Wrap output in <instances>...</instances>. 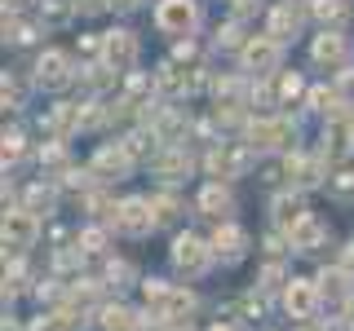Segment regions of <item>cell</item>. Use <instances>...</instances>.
Instances as JSON below:
<instances>
[{
	"mask_svg": "<svg viewBox=\"0 0 354 331\" xmlns=\"http://www.w3.org/2000/svg\"><path fill=\"white\" fill-rule=\"evenodd\" d=\"M257 163H261V154L243 137H226V141H217V146H208L199 154V168L213 177V181H239V177H248Z\"/></svg>",
	"mask_w": 354,
	"mask_h": 331,
	"instance_id": "obj_1",
	"label": "cell"
},
{
	"mask_svg": "<svg viewBox=\"0 0 354 331\" xmlns=\"http://www.w3.org/2000/svg\"><path fill=\"white\" fill-rule=\"evenodd\" d=\"M243 141L257 154H288V150H297V119L288 115V110L252 115L248 128H243Z\"/></svg>",
	"mask_w": 354,
	"mask_h": 331,
	"instance_id": "obj_2",
	"label": "cell"
},
{
	"mask_svg": "<svg viewBox=\"0 0 354 331\" xmlns=\"http://www.w3.org/2000/svg\"><path fill=\"white\" fill-rule=\"evenodd\" d=\"M217 252H213V239L195 234V230H177L173 243H169V265L177 274H186V279H204L208 270H213Z\"/></svg>",
	"mask_w": 354,
	"mask_h": 331,
	"instance_id": "obj_3",
	"label": "cell"
},
{
	"mask_svg": "<svg viewBox=\"0 0 354 331\" xmlns=\"http://www.w3.org/2000/svg\"><path fill=\"white\" fill-rule=\"evenodd\" d=\"M310 62L328 75L346 71V66H354V40L341 27H319V36L310 40Z\"/></svg>",
	"mask_w": 354,
	"mask_h": 331,
	"instance_id": "obj_4",
	"label": "cell"
},
{
	"mask_svg": "<svg viewBox=\"0 0 354 331\" xmlns=\"http://www.w3.org/2000/svg\"><path fill=\"white\" fill-rule=\"evenodd\" d=\"M199 18H204V14H199V0H155V9H151L155 31H160V36H169V40L195 36Z\"/></svg>",
	"mask_w": 354,
	"mask_h": 331,
	"instance_id": "obj_5",
	"label": "cell"
},
{
	"mask_svg": "<svg viewBox=\"0 0 354 331\" xmlns=\"http://www.w3.org/2000/svg\"><path fill=\"white\" fill-rule=\"evenodd\" d=\"M283 168H288V185L292 190H315V185L332 181V163L324 159V150H288L283 154Z\"/></svg>",
	"mask_w": 354,
	"mask_h": 331,
	"instance_id": "obj_6",
	"label": "cell"
},
{
	"mask_svg": "<svg viewBox=\"0 0 354 331\" xmlns=\"http://www.w3.org/2000/svg\"><path fill=\"white\" fill-rule=\"evenodd\" d=\"M71 80H80V66L66 49H44L36 62H31V84L44 88V93H58Z\"/></svg>",
	"mask_w": 354,
	"mask_h": 331,
	"instance_id": "obj_7",
	"label": "cell"
},
{
	"mask_svg": "<svg viewBox=\"0 0 354 331\" xmlns=\"http://www.w3.org/2000/svg\"><path fill=\"white\" fill-rule=\"evenodd\" d=\"M235 62H239L243 75H252V80H266V75L283 71V44L261 31V36H252L248 44H243V53H239Z\"/></svg>",
	"mask_w": 354,
	"mask_h": 331,
	"instance_id": "obj_8",
	"label": "cell"
},
{
	"mask_svg": "<svg viewBox=\"0 0 354 331\" xmlns=\"http://www.w3.org/2000/svg\"><path fill=\"white\" fill-rule=\"evenodd\" d=\"M111 230H115V234H124V239H147L151 230H160L151 194H129V199H120V212H115V221H111Z\"/></svg>",
	"mask_w": 354,
	"mask_h": 331,
	"instance_id": "obj_9",
	"label": "cell"
},
{
	"mask_svg": "<svg viewBox=\"0 0 354 331\" xmlns=\"http://www.w3.org/2000/svg\"><path fill=\"white\" fill-rule=\"evenodd\" d=\"M310 22V0H279V5H270L266 9V36H274L279 44L288 40H297L301 36V27Z\"/></svg>",
	"mask_w": 354,
	"mask_h": 331,
	"instance_id": "obj_10",
	"label": "cell"
},
{
	"mask_svg": "<svg viewBox=\"0 0 354 331\" xmlns=\"http://www.w3.org/2000/svg\"><path fill=\"white\" fill-rule=\"evenodd\" d=\"M315 283H319V301H324V309H332V314H346L354 305V274L341 261H332L328 270H319Z\"/></svg>",
	"mask_w": 354,
	"mask_h": 331,
	"instance_id": "obj_11",
	"label": "cell"
},
{
	"mask_svg": "<svg viewBox=\"0 0 354 331\" xmlns=\"http://www.w3.org/2000/svg\"><path fill=\"white\" fill-rule=\"evenodd\" d=\"M138 168L133 163V154L124 150V141H102V146L93 150V159H88V172L97 177V185H115V181H124V177Z\"/></svg>",
	"mask_w": 354,
	"mask_h": 331,
	"instance_id": "obj_12",
	"label": "cell"
},
{
	"mask_svg": "<svg viewBox=\"0 0 354 331\" xmlns=\"http://www.w3.org/2000/svg\"><path fill=\"white\" fill-rule=\"evenodd\" d=\"M138 58H142V40L129 27L102 31V62H111L120 75H129V71H138Z\"/></svg>",
	"mask_w": 354,
	"mask_h": 331,
	"instance_id": "obj_13",
	"label": "cell"
},
{
	"mask_svg": "<svg viewBox=\"0 0 354 331\" xmlns=\"http://www.w3.org/2000/svg\"><path fill=\"white\" fill-rule=\"evenodd\" d=\"M319 141H324V159L337 168V163H346L350 154H354V124H350V115L341 110V115H328L324 119V132H319Z\"/></svg>",
	"mask_w": 354,
	"mask_h": 331,
	"instance_id": "obj_14",
	"label": "cell"
},
{
	"mask_svg": "<svg viewBox=\"0 0 354 331\" xmlns=\"http://www.w3.org/2000/svg\"><path fill=\"white\" fill-rule=\"evenodd\" d=\"M40 243V217L27 208H5V252H31Z\"/></svg>",
	"mask_w": 354,
	"mask_h": 331,
	"instance_id": "obj_15",
	"label": "cell"
},
{
	"mask_svg": "<svg viewBox=\"0 0 354 331\" xmlns=\"http://www.w3.org/2000/svg\"><path fill=\"white\" fill-rule=\"evenodd\" d=\"M195 212L208 221H235V194H230V181H213L208 177L195 194Z\"/></svg>",
	"mask_w": 354,
	"mask_h": 331,
	"instance_id": "obj_16",
	"label": "cell"
},
{
	"mask_svg": "<svg viewBox=\"0 0 354 331\" xmlns=\"http://www.w3.org/2000/svg\"><path fill=\"white\" fill-rule=\"evenodd\" d=\"M208 239H213V252H217V261H221V265L243 261V257H248V248H252L248 230H243L239 221H217V230H213Z\"/></svg>",
	"mask_w": 354,
	"mask_h": 331,
	"instance_id": "obj_17",
	"label": "cell"
},
{
	"mask_svg": "<svg viewBox=\"0 0 354 331\" xmlns=\"http://www.w3.org/2000/svg\"><path fill=\"white\" fill-rule=\"evenodd\" d=\"M195 168H199V159L186 146H164L160 154H155V163H151V172L160 177L164 185H177L182 177H191Z\"/></svg>",
	"mask_w": 354,
	"mask_h": 331,
	"instance_id": "obj_18",
	"label": "cell"
},
{
	"mask_svg": "<svg viewBox=\"0 0 354 331\" xmlns=\"http://www.w3.org/2000/svg\"><path fill=\"white\" fill-rule=\"evenodd\" d=\"M319 305H324V301H319V283H315V279H292V283L283 287V309L297 318V323L315 318Z\"/></svg>",
	"mask_w": 354,
	"mask_h": 331,
	"instance_id": "obj_19",
	"label": "cell"
},
{
	"mask_svg": "<svg viewBox=\"0 0 354 331\" xmlns=\"http://www.w3.org/2000/svg\"><path fill=\"white\" fill-rule=\"evenodd\" d=\"M58 199H62V185L44 177V181H27V185H22L18 208H27V212H36L40 221H49L53 212H58Z\"/></svg>",
	"mask_w": 354,
	"mask_h": 331,
	"instance_id": "obj_20",
	"label": "cell"
},
{
	"mask_svg": "<svg viewBox=\"0 0 354 331\" xmlns=\"http://www.w3.org/2000/svg\"><path fill=\"white\" fill-rule=\"evenodd\" d=\"M40 128H44V137H53V141L75 137V132H80V102H53L40 115Z\"/></svg>",
	"mask_w": 354,
	"mask_h": 331,
	"instance_id": "obj_21",
	"label": "cell"
},
{
	"mask_svg": "<svg viewBox=\"0 0 354 331\" xmlns=\"http://www.w3.org/2000/svg\"><path fill=\"white\" fill-rule=\"evenodd\" d=\"M288 239H292V252H297V257H310V252L328 248V221L319 217V212H306L292 230H288Z\"/></svg>",
	"mask_w": 354,
	"mask_h": 331,
	"instance_id": "obj_22",
	"label": "cell"
},
{
	"mask_svg": "<svg viewBox=\"0 0 354 331\" xmlns=\"http://www.w3.org/2000/svg\"><path fill=\"white\" fill-rule=\"evenodd\" d=\"M306 212H310L306 199H301V190H292V185L279 190V194H270V225L274 230H292Z\"/></svg>",
	"mask_w": 354,
	"mask_h": 331,
	"instance_id": "obj_23",
	"label": "cell"
},
{
	"mask_svg": "<svg viewBox=\"0 0 354 331\" xmlns=\"http://www.w3.org/2000/svg\"><path fill=\"white\" fill-rule=\"evenodd\" d=\"M75 243H80V252L88 261H102L111 252V225H106V221H88V225L75 230Z\"/></svg>",
	"mask_w": 354,
	"mask_h": 331,
	"instance_id": "obj_24",
	"label": "cell"
},
{
	"mask_svg": "<svg viewBox=\"0 0 354 331\" xmlns=\"http://www.w3.org/2000/svg\"><path fill=\"white\" fill-rule=\"evenodd\" d=\"M36 163H40V172L49 177V181H58V177L71 168V154H66V141H53V137H44L40 146H36Z\"/></svg>",
	"mask_w": 354,
	"mask_h": 331,
	"instance_id": "obj_25",
	"label": "cell"
},
{
	"mask_svg": "<svg viewBox=\"0 0 354 331\" xmlns=\"http://www.w3.org/2000/svg\"><path fill=\"white\" fill-rule=\"evenodd\" d=\"M195 305H199V301H195L191 287H177V283H173V292H169V301H164L160 318H164L169 327H186V318L195 314Z\"/></svg>",
	"mask_w": 354,
	"mask_h": 331,
	"instance_id": "obj_26",
	"label": "cell"
},
{
	"mask_svg": "<svg viewBox=\"0 0 354 331\" xmlns=\"http://www.w3.org/2000/svg\"><path fill=\"white\" fill-rule=\"evenodd\" d=\"M93 318H97V331H138V318H142V314H133V309L120 305V301H115V305L106 301V305L93 309Z\"/></svg>",
	"mask_w": 354,
	"mask_h": 331,
	"instance_id": "obj_27",
	"label": "cell"
},
{
	"mask_svg": "<svg viewBox=\"0 0 354 331\" xmlns=\"http://www.w3.org/2000/svg\"><path fill=\"white\" fill-rule=\"evenodd\" d=\"M270 80H274V97H279V110H283L288 102H297V106L306 102L310 84H306V75H301V71H274Z\"/></svg>",
	"mask_w": 354,
	"mask_h": 331,
	"instance_id": "obj_28",
	"label": "cell"
},
{
	"mask_svg": "<svg viewBox=\"0 0 354 331\" xmlns=\"http://www.w3.org/2000/svg\"><path fill=\"white\" fill-rule=\"evenodd\" d=\"M151 203H155V221H160V225H177L182 212H186V199L177 194L173 185H160V190L151 194Z\"/></svg>",
	"mask_w": 354,
	"mask_h": 331,
	"instance_id": "obj_29",
	"label": "cell"
},
{
	"mask_svg": "<svg viewBox=\"0 0 354 331\" xmlns=\"http://www.w3.org/2000/svg\"><path fill=\"white\" fill-rule=\"evenodd\" d=\"M248 40H252V36L243 31V22H235V18H226V22L213 31V49H217V53H235V58L243 53V44H248Z\"/></svg>",
	"mask_w": 354,
	"mask_h": 331,
	"instance_id": "obj_30",
	"label": "cell"
},
{
	"mask_svg": "<svg viewBox=\"0 0 354 331\" xmlns=\"http://www.w3.org/2000/svg\"><path fill=\"white\" fill-rule=\"evenodd\" d=\"M306 110H315V115H341V97H337V88L332 84H310V93H306Z\"/></svg>",
	"mask_w": 354,
	"mask_h": 331,
	"instance_id": "obj_31",
	"label": "cell"
},
{
	"mask_svg": "<svg viewBox=\"0 0 354 331\" xmlns=\"http://www.w3.org/2000/svg\"><path fill=\"white\" fill-rule=\"evenodd\" d=\"M40 36V27L31 18H22V14H5V44L9 49H27L31 40Z\"/></svg>",
	"mask_w": 354,
	"mask_h": 331,
	"instance_id": "obj_32",
	"label": "cell"
},
{
	"mask_svg": "<svg viewBox=\"0 0 354 331\" xmlns=\"http://www.w3.org/2000/svg\"><path fill=\"white\" fill-rule=\"evenodd\" d=\"M310 18L319 27H341L350 18V0H310Z\"/></svg>",
	"mask_w": 354,
	"mask_h": 331,
	"instance_id": "obj_33",
	"label": "cell"
},
{
	"mask_svg": "<svg viewBox=\"0 0 354 331\" xmlns=\"http://www.w3.org/2000/svg\"><path fill=\"white\" fill-rule=\"evenodd\" d=\"M75 14H80V5H75V0H40L44 27H62V22H71Z\"/></svg>",
	"mask_w": 354,
	"mask_h": 331,
	"instance_id": "obj_34",
	"label": "cell"
},
{
	"mask_svg": "<svg viewBox=\"0 0 354 331\" xmlns=\"http://www.w3.org/2000/svg\"><path fill=\"white\" fill-rule=\"evenodd\" d=\"M288 283H292V274H288L283 261H266L261 265V274H257V287H261V292H283Z\"/></svg>",
	"mask_w": 354,
	"mask_h": 331,
	"instance_id": "obj_35",
	"label": "cell"
},
{
	"mask_svg": "<svg viewBox=\"0 0 354 331\" xmlns=\"http://www.w3.org/2000/svg\"><path fill=\"white\" fill-rule=\"evenodd\" d=\"M27 84H31V80H22V75L5 71V84H0V102H5V110H22V102H27Z\"/></svg>",
	"mask_w": 354,
	"mask_h": 331,
	"instance_id": "obj_36",
	"label": "cell"
},
{
	"mask_svg": "<svg viewBox=\"0 0 354 331\" xmlns=\"http://www.w3.org/2000/svg\"><path fill=\"white\" fill-rule=\"evenodd\" d=\"M173 62H182V66H204V49H199V40L195 36H182V40H173Z\"/></svg>",
	"mask_w": 354,
	"mask_h": 331,
	"instance_id": "obj_37",
	"label": "cell"
},
{
	"mask_svg": "<svg viewBox=\"0 0 354 331\" xmlns=\"http://www.w3.org/2000/svg\"><path fill=\"white\" fill-rule=\"evenodd\" d=\"M169 292H173V283H164V279H142V301H147V309H155V314L164 309Z\"/></svg>",
	"mask_w": 354,
	"mask_h": 331,
	"instance_id": "obj_38",
	"label": "cell"
},
{
	"mask_svg": "<svg viewBox=\"0 0 354 331\" xmlns=\"http://www.w3.org/2000/svg\"><path fill=\"white\" fill-rule=\"evenodd\" d=\"M0 141H5V146H0V150H5V168L27 154V132H22V128H5V137H0Z\"/></svg>",
	"mask_w": 354,
	"mask_h": 331,
	"instance_id": "obj_39",
	"label": "cell"
},
{
	"mask_svg": "<svg viewBox=\"0 0 354 331\" xmlns=\"http://www.w3.org/2000/svg\"><path fill=\"white\" fill-rule=\"evenodd\" d=\"M133 279H138V270H133L129 261H106V274H102L106 287H129Z\"/></svg>",
	"mask_w": 354,
	"mask_h": 331,
	"instance_id": "obj_40",
	"label": "cell"
},
{
	"mask_svg": "<svg viewBox=\"0 0 354 331\" xmlns=\"http://www.w3.org/2000/svg\"><path fill=\"white\" fill-rule=\"evenodd\" d=\"M332 88H337V97H341V106H354V66H346V71H337L332 75Z\"/></svg>",
	"mask_w": 354,
	"mask_h": 331,
	"instance_id": "obj_41",
	"label": "cell"
},
{
	"mask_svg": "<svg viewBox=\"0 0 354 331\" xmlns=\"http://www.w3.org/2000/svg\"><path fill=\"white\" fill-rule=\"evenodd\" d=\"M328 190H332V199H354V172L350 168H337V172H332V181H328Z\"/></svg>",
	"mask_w": 354,
	"mask_h": 331,
	"instance_id": "obj_42",
	"label": "cell"
},
{
	"mask_svg": "<svg viewBox=\"0 0 354 331\" xmlns=\"http://www.w3.org/2000/svg\"><path fill=\"white\" fill-rule=\"evenodd\" d=\"M230 5V18L235 22H248L252 14H261V0H226Z\"/></svg>",
	"mask_w": 354,
	"mask_h": 331,
	"instance_id": "obj_43",
	"label": "cell"
},
{
	"mask_svg": "<svg viewBox=\"0 0 354 331\" xmlns=\"http://www.w3.org/2000/svg\"><path fill=\"white\" fill-rule=\"evenodd\" d=\"M75 53H84V58H102V36H80L75 40Z\"/></svg>",
	"mask_w": 354,
	"mask_h": 331,
	"instance_id": "obj_44",
	"label": "cell"
},
{
	"mask_svg": "<svg viewBox=\"0 0 354 331\" xmlns=\"http://www.w3.org/2000/svg\"><path fill=\"white\" fill-rule=\"evenodd\" d=\"M337 261H341V265H346V270L354 274V239L346 243V248H341V257H337Z\"/></svg>",
	"mask_w": 354,
	"mask_h": 331,
	"instance_id": "obj_45",
	"label": "cell"
},
{
	"mask_svg": "<svg viewBox=\"0 0 354 331\" xmlns=\"http://www.w3.org/2000/svg\"><path fill=\"white\" fill-rule=\"evenodd\" d=\"M208 331H239L235 323H217V327H208Z\"/></svg>",
	"mask_w": 354,
	"mask_h": 331,
	"instance_id": "obj_46",
	"label": "cell"
},
{
	"mask_svg": "<svg viewBox=\"0 0 354 331\" xmlns=\"http://www.w3.org/2000/svg\"><path fill=\"white\" fill-rule=\"evenodd\" d=\"M346 115H350V124H354V106H350V110H346Z\"/></svg>",
	"mask_w": 354,
	"mask_h": 331,
	"instance_id": "obj_47",
	"label": "cell"
}]
</instances>
